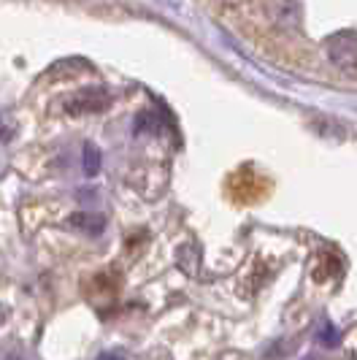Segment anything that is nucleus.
<instances>
[{"instance_id": "obj_4", "label": "nucleus", "mask_w": 357, "mask_h": 360, "mask_svg": "<svg viewBox=\"0 0 357 360\" xmlns=\"http://www.w3.org/2000/svg\"><path fill=\"white\" fill-rule=\"evenodd\" d=\"M82 171L87 176H98V171H100V149L95 144H84V149H82Z\"/></svg>"}, {"instance_id": "obj_3", "label": "nucleus", "mask_w": 357, "mask_h": 360, "mask_svg": "<svg viewBox=\"0 0 357 360\" xmlns=\"http://www.w3.org/2000/svg\"><path fill=\"white\" fill-rule=\"evenodd\" d=\"M68 225L76 228V231H82V233L98 236L106 228V219L100 214H92V212H76V214L68 217Z\"/></svg>"}, {"instance_id": "obj_1", "label": "nucleus", "mask_w": 357, "mask_h": 360, "mask_svg": "<svg viewBox=\"0 0 357 360\" xmlns=\"http://www.w3.org/2000/svg\"><path fill=\"white\" fill-rule=\"evenodd\" d=\"M327 60L339 68V71L355 76L357 73V33H339L325 44Z\"/></svg>"}, {"instance_id": "obj_5", "label": "nucleus", "mask_w": 357, "mask_h": 360, "mask_svg": "<svg viewBox=\"0 0 357 360\" xmlns=\"http://www.w3.org/2000/svg\"><path fill=\"white\" fill-rule=\"evenodd\" d=\"M325 339H327V347H333V344H336V330H333V328H330V325H325Z\"/></svg>"}, {"instance_id": "obj_6", "label": "nucleus", "mask_w": 357, "mask_h": 360, "mask_svg": "<svg viewBox=\"0 0 357 360\" xmlns=\"http://www.w3.org/2000/svg\"><path fill=\"white\" fill-rule=\"evenodd\" d=\"M98 360H125V355H119V352H103Z\"/></svg>"}, {"instance_id": "obj_2", "label": "nucleus", "mask_w": 357, "mask_h": 360, "mask_svg": "<svg viewBox=\"0 0 357 360\" xmlns=\"http://www.w3.org/2000/svg\"><path fill=\"white\" fill-rule=\"evenodd\" d=\"M108 103H111V95L106 87H87V90L65 98L63 108L73 117H82V114H100L108 108Z\"/></svg>"}]
</instances>
